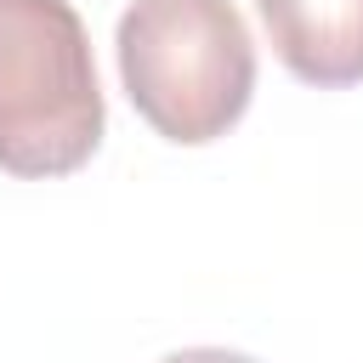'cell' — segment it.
Here are the masks:
<instances>
[{"label":"cell","instance_id":"cell-1","mask_svg":"<svg viewBox=\"0 0 363 363\" xmlns=\"http://www.w3.org/2000/svg\"><path fill=\"white\" fill-rule=\"evenodd\" d=\"M113 57L130 108L176 147L227 136L255 96V40L233 0H130Z\"/></svg>","mask_w":363,"mask_h":363},{"label":"cell","instance_id":"cell-2","mask_svg":"<svg viewBox=\"0 0 363 363\" xmlns=\"http://www.w3.org/2000/svg\"><path fill=\"white\" fill-rule=\"evenodd\" d=\"M108 130L85 17L68 0H0V170H79Z\"/></svg>","mask_w":363,"mask_h":363},{"label":"cell","instance_id":"cell-3","mask_svg":"<svg viewBox=\"0 0 363 363\" xmlns=\"http://www.w3.org/2000/svg\"><path fill=\"white\" fill-rule=\"evenodd\" d=\"M278 62L318 91L363 85V0H255Z\"/></svg>","mask_w":363,"mask_h":363},{"label":"cell","instance_id":"cell-4","mask_svg":"<svg viewBox=\"0 0 363 363\" xmlns=\"http://www.w3.org/2000/svg\"><path fill=\"white\" fill-rule=\"evenodd\" d=\"M159 363H255V357H244V352H227V346H187V352H170V357H159Z\"/></svg>","mask_w":363,"mask_h":363}]
</instances>
